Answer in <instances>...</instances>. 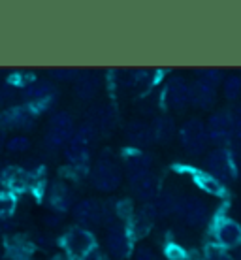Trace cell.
<instances>
[{
    "instance_id": "cell-1",
    "label": "cell",
    "mask_w": 241,
    "mask_h": 260,
    "mask_svg": "<svg viewBox=\"0 0 241 260\" xmlns=\"http://www.w3.org/2000/svg\"><path fill=\"white\" fill-rule=\"evenodd\" d=\"M126 172H128V181L134 194L142 202L149 204L158 194V179L151 172L149 156L144 153H134L132 156H128Z\"/></svg>"
},
{
    "instance_id": "cell-2",
    "label": "cell",
    "mask_w": 241,
    "mask_h": 260,
    "mask_svg": "<svg viewBox=\"0 0 241 260\" xmlns=\"http://www.w3.org/2000/svg\"><path fill=\"white\" fill-rule=\"evenodd\" d=\"M96 128L91 123H83L81 126H78L74 136L70 138V142L66 143L64 147L66 160L72 166H81L87 162L89 155H91V145L96 140Z\"/></svg>"
},
{
    "instance_id": "cell-3",
    "label": "cell",
    "mask_w": 241,
    "mask_h": 260,
    "mask_svg": "<svg viewBox=\"0 0 241 260\" xmlns=\"http://www.w3.org/2000/svg\"><path fill=\"white\" fill-rule=\"evenodd\" d=\"M76 132V123L74 117L68 111H57L47 124L46 136H44V143H46L47 149H60L66 147V143L70 142V138Z\"/></svg>"
},
{
    "instance_id": "cell-4",
    "label": "cell",
    "mask_w": 241,
    "mask_h": 260,
    "mask_svg": "<svg viewBox=\"0 0 241 260\" xmlns=\"http://www.w3.org/2000/svg\"><path fill=\"white\" fill-rule=\"evenodd\" d=\"M123 181V172L115 160L111 158H100L91 170V183L92 187L100 192H113L119 189Z\"/></svg>"
},
{
    "instance_id": "cell-5",
    "label": "cell",
    "mask_w": 241,
    "mask_h": 260,
    "mask_svg": "<svg viewBox=\"0 0 241 260\" xmlns=\"http://www.w3.org/2000/svg\"><path fill=\"white\" fill-rule=\"evenodd\" d=\"M235 162L234 156L226 147H217L205 156V174L211 176L215 181L228 183L235 177Z\"/></svg>"
},
{
    "instance_id": "cell-6",
    "label": "cell",
    "mask_w": 241,
    "mask_h": 260,
    "mask_svg": "<svg viewBox=\"0 0 241 260\" xmlns=\"http://www.w3.org/2000/svg\"><path fill=\"white\" fill-rule=\"evenodd\" d=\"M176 217L190 228H202L209 222V206L200 196H185L176 211Z\"/></svg>"
},
{
    "instance_id": "cell-7",
    "label": "cell",
    "mask_w": 241,
    "mask_h": 260,
    "mask_svg": "<svg viewBox=\"0 0 241 260\" xmlns=\"http://www.w3.org/2000/svg\"><path fill=\"white\" fill-rule=\"evenodd\" d=\"M179 142H181V147L189 155H200L208 149L209 145V138H208V130H205V123L200 121V119H189L187 123L179 128Z\"/></svg>"
},
{
    "instance_id": "cell-8",
    "label": "cell",
    "mask_w": 241,
    "mask_h": 260,
    "mask_svg": "<svg viewBox=\"0 0 241 260\" xmlns=\"http://www.w3.org/2000/svg\"><path fill=\"white\" fill-rule=\"evenodd\" d=\"M62 247L68 258L81 260L85 254H89L94 249V236L87 228L74 226L66 230V234L62 236Z\"/></svg>"
},
{
    "instance_id": "cell-9",
    "label": "cell",
    "mask_w": 241,
    "mask_h": 260,
    "mask_svg": "<svg viewBox=\"0 0 241 260\" xmlns=\"http://www.w3.org/2000/svg\"><path fill=\"white\" fill-rule=\"evenodd\" d=\"M205 130H208L209 143L213 142L219 147H224L232 142V119H230V110H217L209 115L208 123H205Z\"/></svg>"
},
{
    "instance_id": "cell-10",
    "label": "cell",
    "mask_w": 241,
    "mask_h": 260,
    "mask_svg": "<svg viewBox=\"0 0 241 260\" xmlns=\"http://www.w3.org/2000/svg\"><path fill=\"white\" fill-rule=\"evenodd\" d=\"M106 249L113 258H126L130 253V238L123 221H113L106 230Z\"/></svg>"
},
{
    "instance_id": "cell-11",
    "label": "cell",
    "mask_w": 241,
    "mask_h": 260,
    "mask_svg": "<svg viewBox=\"0 0 241 260\" xmlns=\"http://www.w3.org/2000/svg\"><path fill=\"white\" fill-rule=\"evenodd\" d=\"M72 215L76 222H78L81 228H89L96 226L100 222H104V209H102V204L94 198H83L79 200L78 204H74Z\"/></svg>"
},
{
    "instance_id": "cell-12",
    "label": "cell",
    "mask_w": 241,
    "mask_h": 260,
    "mask_svg": "<svg viewBox=\"0 0 241 260\" xmlns=\"http://www.w3.org/2000/svg\"><path fill=\"white\" fill-rule=\"evenodd\" d=\"M36 117V111L28 106H12L0 111V128L6 130H21L32 126V121Z\"/></svg>"
},
{
    "instance_id": "cell-13",
    "label": "cell",
    "mask_w": 241,
    "mask_h": 260,
    "mask_svg": "<svg viewBox=\"0 0 241 260\" xmlns=\"http://www.w3.org/2000/svg\"><path fill=\"white\" fill-rule=\"evenodd\" d=\"M164 102L171 110L183 111L190 104V83H187L179 76L169 78V81L166 83V91H164Z\"/></svg>"
},
{
    "instance_id": "cell-14",
    "label": "cell",
    "mask_w": 241,
    "mask_h": 260,
    "mask_svg": "<svg viewBox=\"0 0 241 260\" xmlns=\"http://www.w3.org/2000/svg\"><path fill=\"white\" fill-rule=\"evenodd\" d=\"M53 94H55V87L47 79H34V81H30L28 85L23 87L25 106L32 108L36 113H38V106L47 104L53 98Z\"/></svg>"
},
{
    "instance_id": "cell-15",
    "label": "cell",
    "mask_w": 241,
    "mask_h": 260,
    "mask_svg": "<svg viewBox=\"0 0 241 260\" xmlns=\"http://www.w3.org/2000/svg\"><path fill=\"white\" fill-rule=\"evenodd\" d=\"M217 102V89L203 83L202 79H196L190 83V104L200 110H211Z\"/></svg>"
},
{
    "instance_id": "cell-16",
    "label": "cell",
    "mask_w": 241,
    "mask_h": 260,
    "mask_svg": "<svg viewBox=\"0 0 241 260\" xmlns=\"http://www.w3.org/2000/svg\"><path fill=\"white\" fill-rule=\"evenodd\" d=\"M215 238L222 247H241V224L232 219H222L215 228Z\"/></svg>"
},
{
    "instance_id": "cell-17",
    "label": "cell",
    "mask_w": 241,
    "mask_h": 260,
    "mask_svg": "<svg viewBox=\"0 0 241 260\" xmlns=\"http://www.w3.org/2000/svg\"><path fill=\"white\" fill-rule=\"evenodd\" d=\"M98 89H100V78L96 74L85 72L79 74L78 78L74 79V92L79 100H91L96 96Z\"/></svg>"
},
{
    "instance_id": "cell-18",
    "label": "cell",
    "mask_w": 241,
    "mask_h": 260,
    "mask_svg": "<svg viewBox=\"0 0 241 260\" xmlns=\"http://www.w3.org/2000/svg\"><path fill=\"white\" fill-rule=\"evenodd\" d=\"M157 200L153 202V206L157 209L158 217H169V215H176L179 204H181V194L176 189H164L160 190L157 196Z\"/></svg>"
},
{
    "instance_id": "cell-19",
    "label": "cell",
    "mask_w": 241,
    "mask_h": 260,
    "mask_svg": "<svg viewBox=\"0 0 241 260\" xmlns=\"http://www.w3.org/2000/svg\"><path fill=\"white\" fill-rule=\"evenodd\" d=\"M124 136L134 147H145V145L153 143L151 126L147 123H144V121H130L124 128Z\"/></svg>"
},
{
    "instance_id": "cell-20",
    "label": "cell",
    "mask_w": 241,
    "mask_h": 260,
    "mask_svg": "<svg viewBox=\"0 0 241 260\" xmlns=\"http://www.w3.org/2000/svg\"><path fill=\"white\" fill-rule=\"evenodd\" d=\"M149 126H151V134H153V142H158V143H169L177 132L176 123H174V119L169 117V115H160Z\"/></svg>"
},
{
    "instance_id": "cell-21",
    "label": "cell",
    "mask_w": 241,
    "mask_h": 260,
    "mask_svg": "<svg viewBox=\"0 0 241 260\" xmlns=\"http://www.w3.org/2000/svg\"><path fill=\"white\" fill-rule=\"evenodd\" d=\"M49 206L59 213L68 211L74 206V192L66 187L64 183L53 185L51 190H49Z\"/></svg>"
},
{
    "instance_id": "cell-22",
    "label": "cell",
    "mask_w": 241,
    "mask_h": 260,
    "mask_svg": "<svg viewBox=\"0 0 241 260\" xmlns=\"http://www.w3.org/2000/svg\"><path fill=\"white\" fill-rule=\"evenodd\" d=\"M6 251L10 253L12 260H26L30 256V253H32V247H30V243L25 241L23 238H13V240H10V243H8Z\"/></svg>"
},
{
    "instance_id": "cell-23",
    "label": "cell",
    "mask_w": 241,
    "mask_h": 260,
    "mask_svg": "<svg viewBox=\"0 0 241 260\" xmlns=\"http://www.w3.org/2000/svg\"><path fill=\"white\" fill-rule=\"evenodd\" d=\"M17 208V198L12 190H0V219H8Z\"/></svg>"
},
{
    "instance_id": "cell-24",
    "label": "cell",
    "mask_w": 241,
    "mask_h": 260,
    "mask_svg": "<svg viewBox=\"0 0 241 260\" xmlns=\"http://www.w3.org/2000/svg\"><path fill=\"white\" fill-rule=\"evenodd\" d=\"M222 91H224V96L228 100H235L241 92V78L239 76H228V78L222 79Z\"/></svg>"
},
{
    "instance_id": "cell-25",
    "label": "cell",
    "mask_w": 241,
    "mask_h": 260,
    "mask_svg": "<svg viewBox=\"0 0 241 260\" xmlns=\"http://www.w3.org/2000/svg\"><path fill=\"white\" fill-rule=\"evenodd\" d=\"M4 147H6L10 153H13V155H17V153H25V151L30 149V140L26 136H21V134H17V136H12L8 142H4Z\"/></svg>"
},
{
    "instance_id": "cell-26",
    "label": "cell",
    "mask_w": 241,
    "mask_h": 260,
    "mask_svg": "<svg viewBox=\"0 0 241 260\" xmlns=\"http://www.w3.org/2000/svg\"><path fill=\"white\" fill-rule=\"evenodd\" d=\"M198 79H202L203 83H208V85H211V87H215L217 89V87L222 83L224 76H222V72L217 70V68H205V70L200 72V78Z\"/></svg>"
},
{
    "instance_id": "cell-27",
    "label": "cell",
    "mask_w": 241,
    "mask_h": 260,
    "mask_svg": "<svg viewBox=\"0 0 241 260\" xmlns=\"http://www.w3.org/2000/svg\"><path fill=\"white\" fill-rule=\"evenodd\" d=\"M79 76V72L76 68H53L51 70V78L60 79V81H70V79H76Z\"/></svg>"
},
{
    "instance_id": "cell-28",
    "label": "cell",
    "mask_w": 241,
    "mask_h": 260,
    "mask_svg": "<svg viewBox=\"0 0 241 260\" xmlns=\"http://www.w3.org/2000/svg\"><path fill=\"white\" fill-rule=\"evenodd\" d=\"M134 260H162V258H160L151 247L140 245V247H136V251H134Z\"/></svg>"
},
{
    "instance_id": "cell-29",
    "label": "cell",
    "mask_w": 241,
    "mask_h": 260,
    "mask_svg": "<svg viewBox=\"0 0 241 260\" xmlns=\"http://www.w3.org/2000/svg\"><path fill=\"white\" fill-rule=\"evenodd\" d=\"M13 98V89L10 85L6 83H0V108H4V106L10 102Z\"/></svg>"
},
{
    "instance_id": "cell-30",
    "label": "cell",
    "mask_w": 241,
    "mask_h": 260,
    "mask_svg": "<svg viewBox=\"0 0 241 260\" xmlns=\"http://www.w3.org/2000/svg\"><path fill=\"white\" fill-rule=\"evenodd\" d=\"M81 260H106V256H104V253H102V251H100V249H92L91 253L89 254H85L83 258Z\"/></svg>"
},
{
    "instance_id": "cell-31",
    "label": "cell",
    "mask_w": 241,
    "mask_h": 260,
    "mask_svg": "<svg viewBox=\"0 0 241 260\" xmlns=\"http://www.w3.org/2000/svg\"><path fill=\"white\" fill-rule=\"evenodd\" d=\"M205 260H232V258L226 253H222V251H209Z\"/></svg>"
},
{
    "instance_id": "cell-32",
    "label": "cell",
    "mask_w": 241,
    "mask_h": 260,
    "mask_svg": "<svg viewBox=\"0 0 241 260\" xmlns=\"http://www.w3.org/2000/svg\"><path fill=\"white\" fill-rule=\"evenodd\" d=\"M49 260H72V258H68L66 254H57V256H53V258H49Z\"/></svg>"
},
{
    "instance_id": "cell-33",
    "label": "cell",
    "mask_w": 241,
    "mask_h": 260,
    "mask_svg": "<svg viewBox=\"0 0 241 260\" xmlns=\"http://www.w3.org/2000/svg\"><path fill=\"white\" fill-rule=\"evenodd\" d=\"M4 149V140H2V136H0V151Z\"/></svg>"
}]
</instances>
